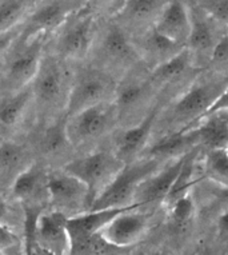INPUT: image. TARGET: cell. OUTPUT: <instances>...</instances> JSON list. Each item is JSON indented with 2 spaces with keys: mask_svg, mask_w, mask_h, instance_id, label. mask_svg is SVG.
<instances>
[{
  "mask_svg": "<svg viewBox=\"0 0 228 255\" xmlns=\"http://www.w3.org/2000/svg\"><path fill=\"white\" fill-rule=\"evenodd\" d=\"M227 87L228 74L211 72L207 76H196L168 110L166 135L194 127L211 110Z\"/></svg>",
  "mask_w": 228,
  "mask_h": 255,
  "instance_id": "1",
  "label": "cell"
},
{
  "mask_svg": "<svg viewBox=\"0 0 228 255\" xmlns=\"http://www.w3.org/2000/svg\"><path fill=\"white\" fill-rule=\"evenodd\" d=\"M74 79L75 75L70 71L66 60L59 56L44 55L36 78L31 84L39 107H43L46 111L63 107L66 114Z\"/></svg>",
  "mask_w": 228,
  "mask_h": 255,
  "instance_id": "2",
  "label": "cell"
},
{
  "mask_svg": "<svg viewBox=\"0 0 228 255\" xmlns=\"http://www.w3.org/2000/svg\"><path fill=\"white\" fill-rule=\"evenodd\" d=\"M160 164L162 162L158 159L147 158L125 164L116 178L112 180L111 184L96 198L90 211L124 209L133 206V195L136 193L137 187L148 176L159 171Z\"/></svg>",
  "mask_w": 228,
  "mask_h": 255,
  "instance_id": "3",
  "label": "cell"
},
{
  "mask_svg": "<svg viewBox=\"0 0 228 255\" xmlns=\"http://www.w3.org/2000/svg\"><path fill=\"white\" fill-rule=\"evenodd\" d=\"M117 82L104 70H86L75 76L67 102L66 118H72L95 106L115 99Z\"/></svg>",
  "mask_w": 228,
  "mask_h": 255,
  "instance_id": "4",
  "label": "cell"
},
{
  "mask_svg": "<svg viewBox=\"0 0 228 255\" xmlns=\"http://www.w3.org/2000/svg\"><path fill=\"white\" fill-rule=\"evenodd\" d=\"M156 92L149 83L148 75L140 76L132 72H127L123 79L117 83L115 94L117 123L123 125V128L133 127L140 123L154 109H148L149 103Z\"/></svg>",
  "mask_w": 228,
  "mask_h": 255,
  "instance_id": "5",
  "label": "cell"
},
{
  "mask_svg": "<svg viewBox=\"0 0 228 255\" xmlns=\"http://www.w3.org/2000/svg\"><path fill=\"white\" fill-rule=\"evenodd\" d=\"M124 166L125 164L119 160L114 152L96 151L71 160L63 170L87 186L92 206L96 198L111 184Z\"/></svg>",
  "mask_w": 228,
  "mask_h": 255,
  "instance_id": "6",
  "label": "cell"
},
{
  "mask_svg": "<svg viewBox=\"0 0 228 255\" xmlns=\"http://www.w3.org/2000/svg\"><path fill=\"white\" fill-rule=\"evenodd\" d=\"M44 42L46 36L43 35L27 42L17 39V44L9 55L7 67L3 72V86L9 94L21 91L32 84L44 58Z\"/></svg>",
  "mask_w": 228,
  "mask_h": 255,
  "instance_id": "7",
  "label": "cell"
},
{
  "mask_svg": "<svg viewBox=\"0 0 228 255\" xmlns=\"http://www.w3.org/2000/svg\"><path fill=\"white\" fill-rule=\"evenodd\" d=\"M12 193L24 211V222L35 223L50 203L48 171L40 164L24 168L12 182Z\"/></svg>",
  "mask_w": 228,
  "mask_h": 255,
  "instance_id": "8",
  "label": "cell"
},
{
  "mask_svg": "<svg viewBox=\"0 0 228 255\" xmlns=\"http://www.w3.org/2000/svg\"><path fill=\"white\" fill-rule=\"evenodd\" d=\"M87 7L75 12L60 28L58 56L63 60H79L91 51L96 38V17Z\"/></svg>",
  "mask_w": 228,
  "mask_h": 255,
  "instance_id": "9",
  "label": "cell"
},
{
  "mask_svg": "<svg viewBox=\"0 0 228 255\" xmlns=\"http://www.w3.org/2000/svg\"><path fill=\"white\" fill-rule=\"evenodd\" d=\"M187 3L191 17V34L186 48L191 55L195 67L202 70L206 64L210 66L212 54L224 34L219 32L222 25L218 24L211 16H208L196 1Z\"/></svg>",
  "mask_w": 228,
  "mask_h": 255,
  "instance_id": "10",
  "label": "cell"
},
{
  "mask_svg": "<svg viewBox=\"0 0 228 255\" xmlns=\"http://www.w3.org/2000/svg\"><path fill=\"white\" fill-rule=\"evenodd\" d=\"M66 119L70 144L79 146L103 136L114 126L117 125L116 107L114 102L103 103Z\"/></svg>",
  "mask_w": 228,
  "mask_h": 255,
  "instance_id": "11",
  "label": "cell"
},
{
  "mask_svg": "<svg viewBox=\"0 0 228 255\" xmlns=\"http://www.w3.org/2000/svg\"><path fill=\"white\" fill-rule=\"evenodd\" d=\"M50 205L54 211L64 214L74 213V217L90 211L91 201L87 186L78 178L70 175L64 170L48 172Z\"/></svg>",
  "mask_w": 228,
  "mask_h": 255,
  "instance_id": "12",
  "label": "cell"
},
{
  "mask_svg": "<svg viewBox=\"0 0 228 255\" xmlns=\"http://www.w3.org/2000/svg\"><path fill=\"white\" fill-rule=\"evenodd\" d=\"M88 3L86 1H50L44 3L40 8L35 9L25 25L21 28L19 40L27 42L36 36H47L56 29H60L63 24L70 19L75 12L84 8Z\"/></svg>",
  "mask_w": 228,
  "mask_h": 255,
  "instance_id": "13",
  "label": "cell"
},
{
  "mask_svg": "<svg viewBox=\"0 0 228 255\" xmlns=\"http://www.w3.org/2000/svg\"><path fill=\"white\" fill-rule=\"evenodd\" d=\"M100 58L108 68L129 71L141 62L133 39L123 25L111 23L100 39Z\"/></svg>",
  "mask_w": 228,
  "mask_h": 255,
  "instance_id": "14",
  "label": "cell"
},
{
  "mask_svg": "<svg viewBox=\"0 0 228 255\" xmlns=\"http://www.w3.org/2000/svg\"><path fill=\"white\" fill-rule=\"evenodd\" d=\"M159 110L154 109L147 117L133 127L123 128L115 140L114 154L124 164L139 160L148 147L151 135L154 134L155 126L158 122Z\"/></svg>",
  "mask_w": 228,
  "mask_h": 255,
  "instance_id": "15",
  "label": "cell"
},
{
  "mask_svg": "<svg viewBox=\"0 0 228 255\" xmlns=\"http://www.w3.org/2000/svg\"><path fill=\"white\" fill-rule=\"evenodd\" d=\"M148 223V217L137 207H131L114 218L100 233V237L116 249H127L139 242Z\"/></svg>",
  "mask_w": 228,
  "mask_h": 255,
  "instance_id": "16",
  "label": "cell"
},
{
  "mask_svg": "<svg viewBox=\"0 0 228 255\" xmlns=\"http://www.w3.org/2000/svg\"><path fill=\"white\" fill-rule=\"evenodd\" d=\"M68 218L58 211L44 213L37 222L33 247L52 255H70L71 238L67 230Z\"/></svg>",
  "mask_w": 228,
  "mask_h": 255,
  "instance_id": "17",
  "label": "cell"
},
{
  "mask_svg": "<svg viewBox=\"0 0 228 255\" xmlns=\"http://www.w3.org/2000/svg\"><path fill=\"white\" fill-rule=\"evenodd\" d=\"M186 155L182 158L171 160L166 167L160 168L159 171L148 176L143 183H140L133 195L132 205L137 206V209H143L145 206L156 205V203L163 205V202L178 178L179 172L182 170Z\"/></svg>",
  "mask_w": 228,
  "mask_h": 255,
  "instance_id": "18",
  "label": "cell"
},
{
  "mask_svg": "<svg viewBox=\"0 0 228 255\" xmlns=\"http://www.w3.org/2000/svg\"><path fill=\"white\" fill-rule=\"evenodd\" d=\"M133 43L136 46L141 63H145L151 70L168 62L186 50L184 46L164 38L154 27L143 31L139 38L133 39Z\"/></svg>",
  "mask_w": 228,
  "mask_h": 255,
  "instance_id": "19",
  "label": "cell"
},
{
  "mask_svg": "<svg viewBox=\"0 0 228 255\" xmlns=\"http://www.w3.org/2000/svg\"><path fill=\"white\" fill-rule=\"evenodd\" d=\"M198 71L200 70L195 67L191 55L186 48L168 62L152 68L148 74V80L156 91H160L164 88L180 86L188 80L194 82L192 78Z\"/></svg>",
  "mask_w": 228,
  "mask_h": 255,
  "instance_id": "20",
  "label": "cell"
},
{
  "mask_svg": "<svg viewBox=\"0 0 228 255\" xmlns=\"http://www.w3.org/2000/svg\"><path fill=\"white\" fill-rule=\"evenodd\" d=\"M154 28L164 38L180 46H187L191 34V17L187 1H167Z\"/></svg>",
  "mask_w": 228,
  "mask_h": 255,
  "instance_id": "21",
  "label": "cell"
},
{
  "mask_svg": "<svg viewBox=\"0 0 228 255\" xmlns=\"http://www.w3.org/2000/svg\"><path fill=\"white\" fill-rule=\"evenodd\" d=\"M131 207H137V206L133 205L129 207H124V209L87 211V213L80 214L76 217H70L67 221V230L70 234L71 245L100 234L104 227L107 226L114 218Z\"/></svg>",
  "mask_w": 228,
  "mask_h": 255,
  "instance_id": "22",
  "label": "cell"
},
{
  "mask_svg": "<svg viewBox=\"0 0 228 255\" xmlns=\"http://www.w3.org/2000/svg\"><path fill=\"white\" fill-rule=\"evenodd\" d=\"M199 136L200 147L208 150L228 147V110L203 117L194 127ZM190 130V128H188Z\"/></svg>",
  "mask_w": 228,
  "mask_h": 255,
  "instance_id": "23",
  "label": "cell"
},
{
  "mask_svg": "<svg viewBox=\"0 0 228 255\" xmlns=\"http://www.w3.org/2000/svg\"><path fill=\"white\" fill-rule=\"evenodd\" d=\"M167 1L158 0H131L124 1L119 11L120 17L132 27L143 28L141 31L154 27L162 15Z\"/></svg>",
  "mask_w": 228,
  "mask_h": 255,
  "instance_id": "24",
  "label": "cell"
},
{
  "mask_svg": "<svg viewBox=\"0 0 228 255\" xmlns=\"http://www.w3.org/2000/svg\"><path fill=\"white\" fill-rule=\"evenodd\" d=\"M33 97L31 86L15 94H9L0 102V126L11 128L24 115L27 106Z\"/></svg>",
  "mask_w": 228,
  "mask_h": 255,
  "instance_id": "25",
  "label": "cell"
},
{
  "mask_svg": "<svg viewBox=\"0 0 228 255\" xmlns=\"http://www.w3.org/2000/svg\"><path fill=\"white\" fill-rule=\"evenodd\" d=\"M198 155H199V148H195V150H192L191 152H188L186 155L182 170L179 172L178 178L175 180L170 193L163 202V206L166 209L170 210L179 199L190 195V190H191L192 184L195 182L194 180V171H195V162Z\"/></svg>",
  "mask_w": 228,
  "mask_h": 255,
  "instance_id": "26",
  "label": "cell"
},
{
  "mask_svg": "<svg viewBox=\"0 0 228 255\" xmlns=\"http://www.w3.org/2000/svg\"><path fill=\"white\" fill-rule=\"evenodd\" d=\"M35 3L24 0H9L0 3V36L17 28V24L25 17Z\"/></svg>",
  "mask_w": 228,
  "mask_h": 255,
  "instance_id": "27",
  "label": "cell"
},
{
  "mask_svg": "<svg viewBox=\"0 0 228 255\" xmlns=\"http://www.w3.org/2000/svg\"><path fill=\"white\" fill-rule=\"evenodd\" d=\"M204 176L215 183L228 187V150H208L204 158Z\"/></svg>",
  "mask_w": 228,
  "mask_h": 255,
  "instance_id": "28",
  "label": "cell"
},
{
  "mask_svg": "<svg viewBox=\"0 0 228 255\" xmlns=\"http://www.w3.org/2000/svg\"><path fill=\"white\" fill-rule=\"evenodd\" d=\"M27 152L20 144L13 142H4L0 144V174L8 175L23 167Z\"/></svg>",
  "mask_w": 228,
  "mask_h": 255,
  "instance_id": "29",
  "label": "cell"
},
{
  "mask_svg": "<svg viewBox=\"0 0 228 255\" xmlns=\"http://www.w3.org/2000/svg\"><path fill=\"white\" fill-rule=\"evenodd\" d=\"M117 250H121V249H116L108 245L100 237V234H98L91 238L72 243L70 255H111L114 254V251Z\"/></svg>",
  "mask_w": 228,
  "mask_h": 255,
  "instance_id": "30",
  "label": "cell"
},
{
  "mask_svg": "<svg viewBox=\"0 0 228 255\" xmlns=\"http://www.w3.org/2000/svg\"><path fill=\"white\" fill-rule=\"evenodd\" d=\"M66 121L67 119L58 121L46 131V134L43 136L44 151L56 152V151L62 150V147H64L66 144H70V140H68V136H67Z\"/></svg>",
  "mask_w": 228,
  "mask_h": 255,
  "instance_id": "31",
  "label": "cell"
},
{
  "mask_svg": "<svg viewBox=\"0 0 228 255\" xmlns=\"http://www.w3.org/2000/svg\"><path fill=\"white\" fill-rule=\"evenodd\" d=\"M195 211V203L192 201L191 195L179 199L172 207L170 209L171 222L176 229L186 227V225L190 223L192 215Z\"/></svg>",
  "mask_w": 228,
  "mask_h": 255,
  "instance_id": "32",
  "label": "cell"
},
{
  "mask_svg": "<svg viewBox=\"0 0 228 255\" xmlns=\"http://www.w3.org/2000/svg\"><path fill=\"white\" fill-rule=\"evenodd\" d=\"M196 3L218 24L228 27V0H204Z\"/></svg>",
  "mask_w": 228,
  "mask_h": 255,
  "instance_id": "33",
  "label": "cell"
},
{
  "mask_svg": "<svg viewBox=\"0 0 228 255\" xmlns=\"http://www.w3.org/2000/svg\"><path fill=\"white\" fill-rule=\"evenodd\" d=\"M210 67L214 70V72L228 74V34H224L223 38L218 43L210 60Z\"/></svg>",
  "mask_w": 228,
  "mask_h": 255,
  "instance_id": "34",
  "label": "cell"
},
{
  "mask_svg": "<svg viewBox=\"0 0 228 255\" xmlns=\"http://www.w3.org/2000/svg\"><path fill=\"white\" fill-rule=\"evenodd\" d=\"M19 243V238L9 227L0 225V253L12 249Z\"/></svg>",
  "mask_w": 228,
  "mask_h": 255,
  "instance_id": "35",
  "label": "cell"
},
{
  "mask_svg": "<svg viewBox=\"0 0 228 255\" xmlns=\"http://www.w3.org/2000/svg\"><path fill=\"white\" fill-rule=\"evenodd\" d=\"M20 32H21V29L16 28V29H13V31H11V32H8V34L0 36V58H1V56L7 52V50L11 48V46H12L13 43L16 42L17 39H19Z\"/></svg>",
  "mask_w": 228,
  "mask_h": 255,
  "instance_id": "36",
  "label": "cell"
},
{
  "mask_svg": "<svg viewBox=\"0 0 228 255\" xmlns=\"http://www.w3.org/2000/svg\"><path fill=\"white\" fill-rule=\"evenodd\" d=\"M218 234L222 239H228V210L220 214L218 218Z\"/></svg>",
  "mask_w": 228,
  "mask_h": 255,
  "instance_id": "37",
  "label": "cell"
},
{
  "mask_svg": "<svg viewBox=\"0 0 228 255\" xmlns=\"http://www.w3.org/2000/svg\"><path fill=\"white\" fill-rule=\"evenodd\" d=\"M9 207L7 205V202L3 199V198L0 197V225H3V226L8 227V218H9Z\"/></svg>",
  "mask_w": 228,
  "mask_h": 255,
  "instance_id": "38",
  "label": "cell"
},
{
  "mask_svg": "<svg viewBox=\"0 0 228 255\" xmlns=\"http://www.w3.org/2000/svg\"><path fill=\"white\" fill-rule=\"evenodd\" d=\"M28 255H52V254H50V253H47V251L42 250V249H39V247H33L32 251H31Z\"/></svg>",
  "mask_w": 228,
  "mask_h": 255,
  "instance_id": "39",
  "label": "cell"
},
{
  "mask_svg": "<svg viewBox=\"0 0 228 255\" xmlns=\"http://www.w3.org/2000/svg\"><path fill=\"white\" fill-rule=\"evenodd\" d=\"M227 150H228V147H227Z\"/></svg>",
  "mask_w": 228,
  "mask_h": 255,
  "instance_id": "40",
  "label": "cell"
}]
</instances>
